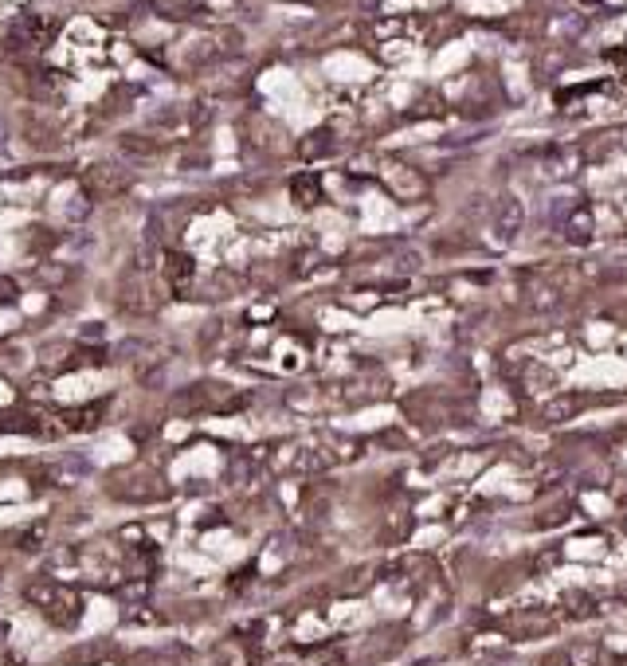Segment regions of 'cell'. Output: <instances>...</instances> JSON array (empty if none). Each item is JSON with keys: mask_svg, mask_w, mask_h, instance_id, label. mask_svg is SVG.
<instances>
[{"mask_svg": "<svg viewBox=\"0 0 627 666\" xmlns=\"http://www.w3.org/2000/svg\"><path fill=\"white\" fill-rule=\"evenodd\" d=\"M129 185H134V177H129V169H122L118 161H99V165H91V169H86V177H83V192L94 204L126 197Z\"/></svg>", "mask_w": 627, "mask_h": 666, "instance_id": "cell-1", "label": "cell"}, {"mask_svg": "<svg viewBox=\"0 0 627 666\" xmlns=\"http://www.w3.org/2000/svg\"><path fill=\"white\" fill-rule=\"evenodd\" d=\"M122 149H126L129 157L149 161V157L161 153V142H154V137H142V134H126V137H122Z\"/></svg>", "mask_w": 627, "mask_h": 666, "instance_id": "cell-2", "label": "cell"}, {"mask_svg": "<svg viewBox=\"0 0 627 666\" xmlns=\"http://www.w3.org/2000/svg\"><path fill=\"white\" fill-rule=\"evenodd\" d=\"M154 8L169 20H189L192 13H197V0H154Z\"/></svg>", "mask_w": 627, "mask_h": 666, "instance_id": "cell-3", "label": "cell"}, {"mask_svg": "<svg viewBox=\"0 0 627 666\" xmlns=\"http://www.w3.org/2000/svg\"><path fill=\"white\" fill-rule=\"evenodd\" d=\"M165 278H169V283L192 278V259H185L181 251H165Z\"/></svg>", "mask_w": 627, "mask_h": 666, "instance_id": "cell-4", "label": "cell"}, {"mask_svg": "<svg viewBox=\"0 0 627 666\" xmlns=\"http://www.w3.org/2000/svg\"><path fill=\"white\" fill-rule=\"evenodd\" d=\"M290 192H295V200L302 204V208H310V204L318 200V180H314V177H298L295 185H290Z\"/></svg>", "mask_w": 627, "mask_h": 666, "instance_id": "cell-5", "label": "cell"}, {"mask_svg": "<svg viewBox=\"0 0 627 666\" xmlns=\"http://www.w3.org/2000/svg\"><path fill=\"white\" fill-rule=\"evenodd\" d=\"M577 412V400H557V404H545V416L549 420H569Z\"/></svg>", "mask_w": 627, "mask_h": 666, "instance_id": "cell-6", "label": "cell"}]
</instances>
